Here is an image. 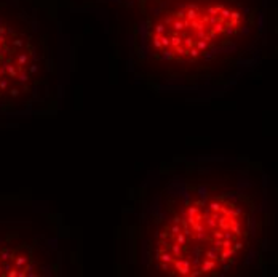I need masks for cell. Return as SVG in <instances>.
Masks as SVG:
<instances>
[{
    "label": "cell",
    "mask_w": 278,
    "mask_h": 277,
    "mask_svg": "<svg viewBox=\"0 0 278 277\" xmlns=\"http://www.w3.org/2000/svg\"><path fill=\"white\" fill-rule=\"evenodd\" d=\"M246 239L248 219L235 202L224 197L192 200L158 227L154 260L166 275H216L240 255Z\"/></svg>",
    "instance_id": "6da1fadb"
},
{
    "label": "cell",
    "mask_w": 278,
    "mask_h": 277,
    "mask_svg": "<svg viewBox=\"0 0 278 277\" xmlns=\"http://www.w3.org/2000/svg\"><path fill=\"white\" fill-rule=\"evenodd\" d=\"M248 24L235 0H163L145 24V45L163 64H195L237 40Z\"/></svg>",
    "instance_id": "7a4b0ae2"
},
{
    "label": "cell",
    "mask_w": 278,
    "mask_h": 277,
    "mask_svg": "<svg viewBox=\"0 0 278 277\" xmlns=\"http://www.w3.org/2000/svg\"><path fill=\"white\" fill-rule=\"evenodd\" d=\"M45 77V54L34 29L0 8V106L29 101Z\"/></svg>",
    "instance_id": "3957f363"
},
{
    "label": "cell",
    "mask_w": 278,
    "mask_h": 277,
    "mask_svg": "<svg viewBox=\"0 0 278 277\" xmlns=\"http://www.w3.org/2000/svg\"><path fill=\"white\" fill-rule=\"evenodd\" d=\"M34 256L26 247L0 245V275H29Z\"/></svg>",
    "instance_id": "277c9868"
}]
</instances>
